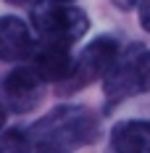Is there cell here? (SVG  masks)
Here are the masks:
<instances>
[{
  "instance_id": "cell-1",
  "label": "cell",
  "mask_w": 150,
  "mask_h": 153,
  "mask_svg": "<svg viewBox=\"0 0 150 153\" xmlns=\"http://www.w3.org/2000/svg\"><path fill=\"white\" fill-rule=\"evenodd\" d=\"M100 137V116L87 106H55L29 127V153H74Z\"/></svg>"
},
{
  "instance_id": "cell-2",
  "label": "cell",
  "mask_w": 150,
  "mask_h": 153,
  "mask_svg": "<svg viewBox=\"0 0 150 153\" xmlns=\"http://www.w3.org/2000/svg\"><path fill=\"white\" fill-rule=\"evenodd\" d=\"M142 92H150V48L134 42L119 53L111 71L103 76L105 106L113 108Z\"/></svg>"
},
{
  "instance_id": "cell-3",
  "label": "cell",
  "mask_w": 150,
  "mask_h": 153,
  "mask_svg": "<svg viewBox=\"0 0 150 153\" xmlns=\"http://www.w3.org/2000/svg\"><path fill=\"white\" fill-rule=\"evenodd\" d=\"M29 21L42 40L61 42V45H69V48L76 40H82L90 29V19L82 8H74L69 3H53V0L34 3Z\"/></svg>"
},
{
  "instance_id": "cell-4",
  "label": "cell",
  "mask_w": 150,
  "mask_h": 153,
  "mask_svg": "<svg viewBox=\"0 0 150 153\" xmlns=\"http://www.w3.org/2000/svg\"><path fill=\"white\" fill-rule=\"evenodd\" d=\"M119 40L103 34V37H95L90 45L84 48L79 56L74 58V69L69 79L61 82V92H76L82 87H87L92 82H98L100 76H105L111 71V66L119 58Z\"/></svg>"
},
{
  "instance_id": "cell-5",
  "label": "cell",
  "mask_w": 150,
  "mask_h": 153,
  "mask_svg": "<svg viewBox=\"0 0 150 153\" xmlns=\"http://www.w3.org/2000/svg\"><path fill=\"white\" fill-rule=\"evenodd\" d=\"M0 92L5 98V106L13 114H27L42 100L45 76L34 66H18L0 79Z\"/></svg>"
},
{
  "instance_id": "cell-6",
  "label": "cell",
  "mask_w": 150,
  "mask_h": 153,
  "mask_svg": "<svg viewBox=\"0 0 150 153\" xmlns=\"http://www.w3.org/2000/svg\"><path fill=\"white\" fill-rule=\"evenodd\" d=\"M37 50L32 29L18 16H0V61H27Z\"/></svg>"
},
{
  "instance_id": "cell-7",
  "label": "cell",
  "mask_w": 150,
  "mask_h": 153,
  "mask_svg": "<svg viewBox=\"0 0 150 153\" xmlns=\"http://www.w3.org/2000/svg\"><path fill=\"white\" fill-rule=\"evenodd\" d=\"M32 66L45 76V82H63V79H69L71 69H74V58L69 53V45L42 40V42H37Z\"/></svg>"
},
{
  "instance_id": "cell-8",
  "label": "cell",
  "mask_w": 150,
  "mask_h": 153,
  "mask_svg": "<svg viewBox=\"0 0 150 153\" xmlns=\"http://www.w3.org/2000/svg\"><path fill=\"white\" fill-rule=\"evenodd\" d=\"M111 151L113 153H150V122L148 119H129V122L113 124Z\"/></svg>"
},
{
  "instance_id": "cell-9",
  "label": "cell",
  "mask_w": 150,
  "mask_h": 153,
  "mask_svg": "<svg viewBox=\"0 0 150 153\" xmlns=\"http://www.w3.org/2000/svg\"><path fill=\"white\" fill-rule=\"evenodd\" d=\"M0 153H29V140L24 132H5L0 135Z\"/></svg>"
},
{
  "instance_id": "cell-10",
  "label": "cell",
  "mask_w": 150,
  "mask_h": 153,
  "mask_svg": "<svg viewBox=\"0 0 150 153\" xmlns=\"http://www.w3.org/2000/svg\"><path fill=\"white\" fill-rule=\"evenodd\" d=\"M140 27L145 32H150V0H140Z\"/></svg>"
},
{
  "instance_id": "cell-11",
  "label": "cell",
  "mask_w": 150,
  "mask_h": 153,
  "mask_svg": "<svg viewBox=\"0 0 150 153\" xmlns=\"http://www.w3.org/2000/svg\"><path fill=\"white\" fill-rule=\"evenodd\" d=\"M140 0H113V5H119V8H124V11H129V8H134Z\"/></svg>"
},
{
  "instance_id": "cell-12",
  "label": "cell",
  "mask_w": 150,
  "mask_h": 153,
  "mask_svg": "<svg viewBox=\"0 0 150 153\" xmlns=\"http://www.w3.org/2000/svg\"><path fill=\"white\" fill-rule=\"evenodd\" d=\"M5 3H11V5H27V3H32V0H5Z\"/></svg>"
},
{
  "instance_id": "cell-13",
  "label": "cell",
  "mask_w": 150,
  "mask_h": 153,
  "mask_svg": "<svg viewBox=\"0 0 150 153\" xmlns=\"http://www.w3.org/2000/svg\"><path fill=\"white\" fill-rule=\"evenodd\" d=\"M3 124H5V108L0 106V129H3Z\"/></svg>"
},
{
  "instance_id": "cell-14",
  "label": "cell",
  "mask_w": 150,
  "mask_h": 153,
  "mask_svg": "<svg viewBox=\"0 0 150 153\" xmlns=\"http://www.w3.org/2000/svg\"><path fill=\"white\" fill-rule=\"evenodd\" d=\"M53 3H71V0H53Z\"/></svg>"
}]
</instances>
